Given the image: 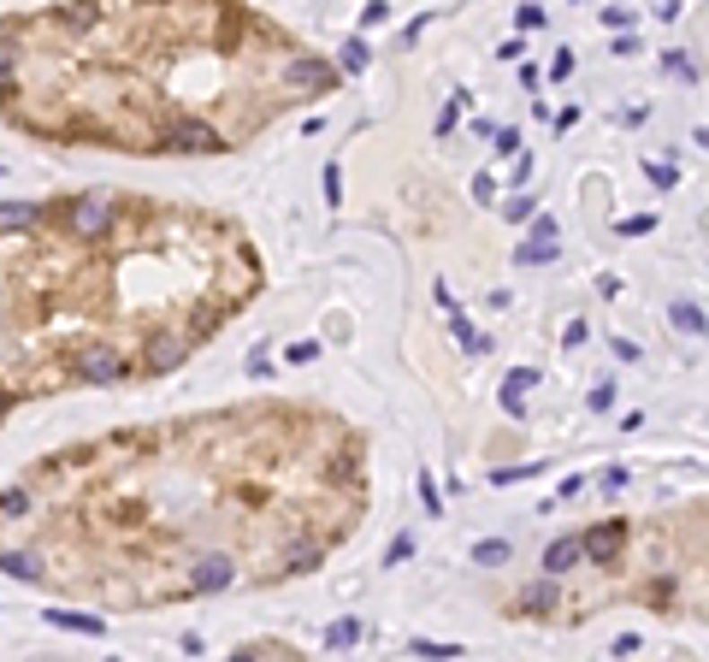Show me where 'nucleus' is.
I'll list each match as a JSON object with an SVG mask.
<instances>
[{"instance_id":"nucleus-4","label":"nucleus","mask_w":709,"mask_h":662,"mask_svg":"<svg viewBox=\"0 0 709 662\" xmlns=\"http://www.w3.org/2000/svg\"><path fill=\"white\" fill-rule=\"evenodd\" d=\"M59 396H77V373L30 296L13 237H6V213H0V426L18 409L59 402Z\"/></svg>"},{"instance_id":"nucleus-2","label":"nucleus","mask_w":709,"mask_h":662,"mask_svg":"<svg viewBox=\"0 0 709 662\" xmlns=\"http://www.w3.org/2000/svg\"><path fill=\"white\" fill-rule=\"evenodd\" d=\"M343 89L260 0H42L0 13V125L42 148L219 160Z\"/></svg>"},{"instance_id":"nucleus-1","label":"nucleus","mask_w":709,"mask_h":662,"mask_svg":"<svg viewBox=\"0 0 709 662\" xmlns=\"http://www.w3.org/2000/svg\"><path fill=\"white\" fill-rule=\"evenodd\" d=\"M367 426L319 396H231L54 444L0 485V574L101 615L284 592L361 538Z\"/></svg>"},{"instance_id":"nucleus-3","label":"nucleus","mask_w":709,"mask_h":662,"mask_svg":"<svg viewBox=\"0 0 709 662\" xmlns=\"http://www.w3.org/2000/svg\"><path fill=\"white\" fill-rule=\"evenodd\" d=\"M621 609L656 627L709 633V491L567 526L538 550L532 579H521L496 615L514 627L573 633Z\"/></svg>"}]
</instances>
